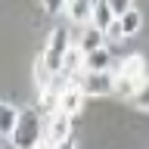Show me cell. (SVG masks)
I'll list each match as a JSON object with an SVG mask.
<instances>
[{"label":"cell","mask_w":149,"mask_h":149,"mask_svg":"<svg viewBox=\"0 0 149 149\" xmlns=\"http://www.w3.org/2000/svg\"><path fill=\"white\" fill-rule=\"evenodd\" d=\"M44 140H47V118H40V112H34V109H22V118H19L9 143L19 149H34Z\"/></svg>","instance_id":"obj_1"},{"label":"cell","mask_w":149,"mask_h":149,"mask_svg":"<svg viewBox=\"0 0 149 149\" xmlns=\"http://www.w3.org/2000/svg\"><path fill=\"white\" fill-rule=\"evenodd\" d=\"M118 22H121V28H124V34H137L140 28H143V16H140V9H127L124 16H118Z\"/></svg>","instance_id":"obj_13"},{"label":"cell","mask_w":149,"mask_h":149,"mask_svg":"<svg viewBox=\"0 0 149 149\" xmlns=\"http://www.w3.org/2000/svg\"><path fill=\"white\" fill-rule=\"evenodd\" d=\"M109 40H106V31L96 25H84L81 28V37H78V47H81L84 53H90V50H100V47H106Z\"/></svg>","instance_id":"obj_9"},{"label":"cell","mask_w":149,"mask_h":149,"mask_svg":"<svg viewBox=\"0 0 149 149\" xmlns=\"http://www.w3.org/2000/svg\"><path fill=\"white\" fill-rule=\"evenodd\" d=\"M109 6H112L115 16H124L127 9H134V3H130V0H109Z\"/></svg>","instance_id":"obj_17"},{"label":"cell","mask_w":149,"mask_h":149,"mask_svg":"<svg viewBox=\"0 0 149 149\" xmlns=\"http://www.w3.org/2000/svg\"><path fill=\"white\" fill-rule=\"evenodd\" d=\"M74 81L84 87L87 96H115V72H81Z\"/></svg>","instance_id":"obj_3"},{"label":"cell","mask_w":149,"mask_h":149,"mask_svg":"<svg viewBox=\"0 0 149 149\" xmlns=\"http://www.w3.org/2000/svg\"><path fill=\"white\" fill-rule=\"evenodd\" d=\"M112 47H100V50H90V53L84 56V72H109L112 68Z\"/></svg>","instance_id":"obj_6"},{"label":"cell","mask_w":149,"mask_h":149,"mask_svg":"<svg viewBox=\"0 0 149 149\" xmlns=\"http://www.w3.org/2000/svg\"><path fill=\"white\" fill-rule=\"evenodd\" d=\"M19 118H22V109H16L13 102H3V106H0V134H3L6 140L13 137V130H16Z\"/></svg>","instance_id":"obj_10"},{"label":"cell","mask_w":149,"mask_h":149,"mask_svg":"<svg viewBox=\"0 0 149 149\" xmlns=\"http://www.w3.org/2000/svg\"><path fill=\"white\" fill-rule=\"evenodd\" d=\"M84 100H87L84 87L74 81V78H68V81L59 87V102H56V109H59V112H68V115H78V112L84 109Z\"/></svg>","instance_id":"obj_4"},{"label":"cell","mask_w":149,"mask_h":149,"mask_svg":"<svg viewBox=\"0 0 149 149\" xmlns=\"http://www.w3.org/2000/svg\"><path fill=\"white\" fill-rule=\"evenodd\" d=\"M72 118H74V115H68V112H59V109L47 115V140H50L53 146L72 137Z\"/></svg>","instance_id":"obj_5"},{"label":"cell","mask_w":149,"mask_h":149,"mask_svg":"<svg viewBox=\"0 0 149 149\" xmlns=\"http://www.w3.org/2000/svg\"><path fill=\"white\" fill-rule=\"evenodd\" d=\"M3 149H19V146H13V143H9V140H6V146H3Z\"/></svg>","instance_id":"obj_20"},{"label":"cell","mask_w":149,"mask_h":149,"mask_svg":"<svg viewBox=\"0 0 149 149\" xmlns=\"http://www.w3.org/2000/svg\"><path fill=\"white\" fill-rule=\"evenodd\" d=\"M115 19H118V16L112 13L109 0H96V3H93V19H90V25H96V28H102V31H106Z\"/></svg>","instance_id":"obj_11"},{"label":"cell","mask_w":149,"mask_h":149,"mask_svg":"<svg viewBox=\"0 0 149 149\" xmlns=\"http://www.w3.org/2000/svg\"><path fill=\"white\" fill-rule=\"evenodd\" d=\"M124 37H127V34H124V28H121V22L115 19V22H112V25L106 28V40H109V47H112V44H118V40H124Z\"/></svg>","instance_id":"obj_15"},{"label":"cell","mask_w":149,"mask_h":149,"mask_svg":"<svg viewBox=\"0 0 149 149\" xmlns=\"http://www.w3.org/2000/svg\"><path fill=\"white\" fill-rule=\"evenodd\" d=\"M56 149H78V146H74V140L68 137V140H62V143H56Z\"/></svg>","instance_id":"obj_18"},{"label":"cell","mask_w":149,"mask_h":149,"mask_svg":"<svg viewBox=\"0 0 149 149\" xmlns=\"http://www.w3.org/2000/svg\"><path fill=\"white\" fill-rule=\"evenodd\" d=\"M140 84H143V81H137V78H127V74H118V72H115V96L130 100V96L137 93Z\"/></svg>","instance_id":"obj_12"},{"label":"cell","mask_w":149,"mask_h":149,"mask_svg":"<svg viewBox=\"0 0 149 149\" xmlns=\"http://www.w3.org/2000/svg\"><path fill=\"white\" fill-rule=\"evenodd\" d=\"M44 3V9L50 13V16H56V13H65V6H68V0H40Z\"/></svg>","instance_id":"obj_16"},{"label":"cell","mask_w":149,"mask_h":149,"mask_svg":"<svg viewBox=\"0 0 149 149\" xmlns=\"http://www.w3.org/2000/svg\"><path fill=\"white\" fill-rule=\"evenodd\" d=\"M34 149H56V146H53V143H50V140H44V143H37Z\"/></svg>","instance_id":"obj_19"},{"label":"cell","mask_w":149,"mask_h":149,"mask_svg":"<svg viewBox=\"0 0 149 149\" xmlns=\"http://www.w3.org/2000/svg\"><path fill=\"white\" fill-rule=\"evenodd\" d=\"M68 50H72V31H68V25H56L53 31H50V37H47L44 53H40V56H44V62L59 74V72H62L65 56H68Z\"/></svg>","instance_id":"obj_2"},{"label":"cell","mask_w":149,"mask_h":149,"mask_svg":"<svg viewBox=\"0 0 149 149\" xmlns=\"http://www.w3.org/2000/svg\"><path fill=\"white\" fill-rule=\"evenodd\" d=\"M130 102H134V106H137L140 112H149V78H146V81H143V84L137 87V93L130 96Z\"/></svg>","instance_id":"obj_14"},{"label":"cell","mask_w":149,"mask_h":149,"mask_svg":"<svg viewBox=\"0 0 149 149\" xmlns=\"http://www.w3.org/2000/svg\"><path fill=\"white\" fill-rule=\"evenodd\" d=\"M115 72H118V74H127V78H137V81H146V78H149V74H146V59H143L140 53L124 56Z\"/></svg>","instance_id":"obj_8"},{"label":"cell","mask_w":149,"mask_h":149,"mask_svg":"<svg viewBox=\"0 0 149 149\" xmlns=\"http://www.w3.org/2000/svg\"><path fill=\"white\" fill-rule=\"evenodd\" d=\"M93 3L96 0H68V6H65V16L72 19L74 25H90V19H93Z\"/></svg>","instance_id":"obj_7"}]
</instances>
